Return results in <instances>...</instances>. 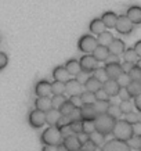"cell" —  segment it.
<instances>
[{"label":"cell","instance_id":"6da1fadb","mask_svg":"<svg viewBox=\"0 0 141 151\" xmlns=\"http://www.w3.org/2000/svg\"><path fill=\"white\" fill-rule=\"evenodd\" d=\"M115 139L123 140V142H129L130 139L134 136V130H133V124H130L127 119H116V124L112 130Z\"/></svg>","mask_w":141,"mask_h":151},{"label":"cell","instance_id":"7a4b0ae2","mask_svg":"<svg viewBox=\"0 0 141 151\" xmlns=\"http://www.w3.org/2000/svg\"><path fill=\"white\" fill-rule=\"evenodd\" d=\"M40 140L43 144H54V146H59L64 142V136L59 130L58 126H50L43 130L40 134Z\"/></svg>","mask_w":141,"mask_h":151},{"label":"cell","instance_id":"3957f363","mask_svg":"<svg viewBox=\"0 0 141 151\" xmlns=\"http://www.w3.org/2000/svg\"><path fill=\"white\" fill-rule=\"evenodd\" d=\"M94 122H96V128L98 132L104 133V134H109V133H112V130H114V126H115V124H116V119H115L112 115H109L108 112H107V114L98 115Z\"/></svg>","mask_w":141,"mask_h":151},{"label":"cell","instance_id":"277c9868","mask_svg":"<svg viewBox=\"0 0 141 151\" xmlns=\"http://www.w3.org/2000/svg\"><path fill=\"white\" fill-rule=\"evenodd\" d=\"M98 46V40H97V37H94L93 35H83L79 42H77V47H79V50L83 51L84 54L86 53H93V51L97 49Z\"/></svg>","mask_w":141,"mask_h":151},{"label":"cell","instance_id":"5b68a950","mask_svg":"<svg viewBox=\"0 0 141 151\" xmlns=\"http://www.w3.org/2000/svg\"><path fill=\"white\" fill-rule=\"evenodd\" d=\"M28 121H29V125L32 128L37 129V128H42L44 124H47V119H46V112L44 111L39 110V108H35L29 112L28 115Z\"/></svg>","mask_w":141,"mask_h":151},{"label":"cell","instance_id":"8992f818","mask_svg":"<svg viewBox=\"0 0 141 151\" xmlns=\"http://www.w3.org/2000/svg\"><path fill=\"white\" fill-rule=\"evenodd\" d=\"M80 65H82V69L83 71H87V72L93 73L98 68V60L94 57L93 53H86L84 55L80 57Z\"/></svg>","mask_w":141,"mask_h":151},{"label":"cell","instance_id":"52a82bcc","mask_svg":"<svg viewBox=\"0 0 141 151\" xmlns=\"http://www.w3.org/2000/svg\"><path fill=\"white\" fill-rule=\"evenodd\" d=\"M133 28H134V22L129 18L126 14H125V15H119L118 24H116L115 29H116L120 35H129V33H132Z\"/></svg>","mask_w":141,"mask_h":151},{"label":"cell","instance_id":"ba28073f","mask_svg":"<svg viewBox=\"0 0 141 151\" xmlns=\"http://www.w3.org/2000/svg\"><path fill=\"white\" fill-rule=\"evenodd\" d=\"M82 144H83L82 140L79 137V134H76V133H72V134L64 137V142H62V147L67 151H80Z\"/></svg>","mask_w":141,"mask_h":151},{"label":"cell","instance_id":"9c48e42d","mask_svg":"<svg viewBox=\"0 0 141 151\" xmlns=\"http://www.w3.org/2000/svg\"><path fill=\"white\" fill-rule=\"evenodd\" d=\"M130 146H129L127 142H123V140H118V139H114V140H109L101 147V151H130Z\"/></svg>","mask_w":141,"mask_h":151},{"label":"cell","instance_id":"30bf717a","mask_svg":"<svg viewBox=\"0 0 141 151\" xmlns=\"http://www.w3.org/2000/svg\"><path fill=\"white\" fill-rule=\"evenodd\" d=\"M105 69H107V73H108L109 79H118V76L123 72L122 64L118 63V61H107Z\"/></svg>","mask_w":141,"mask_h":151},{"label":"cell","instance_id":"8fae6325","mask_svg":"<svg viewBox=\"0 0 141 151\" xmlns=\"http://www.w3.org/2000/svg\"><path fill=\"white\" fill-rule=\"evenodd\" d=\"M83 83H80L77 79H69L67 82V92L65 94L71 96H77V94H82L83 93Z\"/></svg>","mask_w":141,"mask_h":151},{"label":"cell","instance_id":"7c38bea8","mask_svg":"<svg viewBox=\"0 0 141 151\" xmlns=\"http://www.w3.org/2000/svg\"><path fill=\"white\" fill-rule=\"evenodd\" d=\"M102 89L108 93L109 97L119 96V93H120V90H122V87H120V85L118 83L116 79H108L107 82L102 83Z\"/></svg>","mask_w":141,"mask_h":151},{"label":"cell","instance_id":"4fadbf2b","mask_svg":"<svg viewBox=\"0 0 141 151\" xmlns=\"http://www.w3.org/2000/svg\"><path fill=\"white\" fill-rule=\"evenodd\" d=\"M35 94L37 97L40 96H50L53 94V86H51V83L49 81H39L36 83V86H35Z\"/></svg>","mask_w":141,"mask_h":151},{"label":"cell","instance_id":"5bb4252c","mask_svg":"<svg viewBox=\"0 0 141 151\" xmlns=\"http://www.w3.org/2000/svg\"><path fill=\"white\" fill-rule=\"evenodd\" d=\"M62 116L64 115L61 114V111L57 110V108H51L50 111L46 112V119H47V124L50 126H58Z\"/></svg>","mask_w":141,"mask_h":151},{"label":"cell","instance_id":"9a60e30c","mask_svg":"<svg viewBox=\"0 0 141 151\" xmlns=\"http://www.w3.org/2000/svg\"><path fill=\"white\" fill-rule=\"evenodd\" d=\"M53 78L54 81H59V82H68L71 78V73L68 72V69L65 68V65H58L53 69Z\"/></svg>","mask_w":141,"mask_h":151},{"label":"cell","instance_id":"2e32d148","mask_svg":"<svg viewBox=\"0 0 141 151\" xmlns=\"http://www.w3.org/2000/svg\"><path fill=\"white\" fill-rule=\"evenodd\" d=\"M35 108H39V110L44 111H50L53 108V100H51L50 96H40V97H36L35 100Z\"/></svg>","mask_w":141,"mask_h":151},{"label":"cell","instance_id":"e0dca14e","mask_svg":"<svg viewBox=\"0 0 141 151\" xmlns=\"http://www.w3.org/2000/svg\"><path fill=\"white\" fill-rule=\"evenodd\" d=\"M93 54L98 60V63H107L111 55V51H109V47L108 46H102V45H98L97 49L93 51Z\"/></svg>","mask_w":141,"mask_h":151},{"label":"cell","instance_id":"ac0fdd59","mask_svg":"<svg viewBox=\"0 0 141 151\" xmlns=\"http://www.w3.org/2000/svg\"><path fill=\"white\" fill-rule=\"evenodd\" d=\"M82 116H83V121H96L98 114H97L96 108H94V104H83Z\"/></svg>","mask_w":141,"mask_h":151},{"label":"cell","instance_id":"d6986e66","mask_svg":"<svg viewBox=\"0 0 141 151\" xmlns=\"http://www.w3.org/2000/svg\"><path fill=\"white\" fill-rule=\"evenodd\" d=\"M101 18L104 21V24L107 25L108 29H112V28L116 27V24H118V18L119 15L114 11H105L102 15H101Z\"/></svg>","mask_w":141,"mask_h":151},{"label":"cell","instance_id":"ffe728a7","mask_svg":"<svg viewBox=\"0 0 141 151\" xmlns=\"http://www.w3.org/2000/svg\"><path fill=\"white\" fill-rule=\"evenodd\" d=\"M108 47H109L111 54H114V55H122L123 53H125V50H126L125 42H123L122 39H116V37H115L114 42H112Z\"/></svg>","mask_w":141,"mask_h":151},{"label":"cell","instance_id":"44dd1931","mask_svg":"<svg viewBox=\"0 0 141 151\" xmlns=\"http://www.w3.org/2000/svg\"><path fill=\"white\" fill-rule=\"evenodd\" d=\"M83 86H84V89H86V90H89V92L97 93L100 89H102V82H101V81H98L94 75H91Z\"/></svg>","mask_w":141,"mask_h":151},{"label":"cell","instance_id":"7402d4cb","mask_svg":"<svg viewBox=\"0 0 141 151\" xmlns=\"http://www.w3.org/2000/svg\"><path fill=\"white\" fill-rule=\"evenodd\" d=\"M126 15L134 22V25H140L141 24V7L140 6H132V7H129Z\"/></svg>","mask_w":141,"mask_h":151},{"label":"cell","instance_id":"603a6c76","mask_svg":"<svg viewBox=\"0 0 141 151\" xmlns=\"http://www.w3.org/2000/svg\"><path fill=\"white\" fill-rule=\"evenodd\" d=\"M107 29H108V28H107V25L104 24L102 18H94L90 22V31H91V33L100 35V33H102L104 31H107Z\"/></svg>","mask_w":141,"mask_h":151},{"label":"cell","instance_id":"cb8c5ba5","mask_svg":"<svg viewBox=\"0 0 141 151\" xmlns=\"http://www.w3.org/2000/svg\"><path fill=\"white\" fill-rule=\"evenodd\" d=\"M65 68L68 69V72L71 73V76H76L80 71H83L82 65H80V61H77V60H75V58L68 60L67 64H65Z\"/></svg>","mask_w":141,"mask_h":151},{"label":"cell","instance_id":"d4e9b609","mask_svg":"<svg viewBox=\"0 0 141 151\" xmlns=\"http://www.w3.org/2000/svg\"><path fill=\"white\" fill-rule=\"evenodd\" d=\"M123 60L125 61H129V63H133V64H137V61L140 60V55L137 54V51L134 47H130V49H126L125 53H123Z\"/></svg>","mask_w":141,"mask_h":151},{"label":"cell","instance_id":"484cf974","mask_svg":"<svg viewBox=\"0 0 141 151\" xmlns=\"http://www.w3.org/2000/svg\"><path fill=\"white\" fill-rule=\"evenodd\" d=\"M109 105H111V101L109 100H97L94 103V108H96L97 114H107L109 110Z\"/></svg>","mask_w":141,"mask_h":151},{"label":"cell","instance_id":"4316f807","mask_svg":"<svg viewBox=\"0 0 141 151\" xmlns=\"http://www.w3.org/2000/svg\"><path fill=\"white\" fill-rule=\"evenodd\" d=\"M126 89H127L129 94L132 96V99H136V97L141 93V82L140 81H132L130 85H129Z\"/></svg>","mask_w":141,"mask_h":151},{"label":"cell","instance_id":"83f0119b","mask_svg":"<svg viewBox=\"0 0 141 151\" xmlns=\"http://www.w3.org/2000/svg\"><path fill=\"white\" fill-rule=\"evenodd\" d=\"M114 35L111 32H108V31H104L102 33H100L98 35V37H97V40H98V45H102V46H109L112 42H114Z\"/></svg>","mask_w":141,"mask_h":151},{"label":"cell","instance_id":"f1b7e54d","mask_svg":"<svg viewBox=\"0 0 141 151\" xmlns=\"http://www.w3.org/2000/svg\"><path fill=\"white\" fill-rule=\"evenodd\" d=\"M105 136H107V134H104V133L98 132V130H94V132L90 134V139H91V140H93L94 143H96L98 147H102L105 143H107V142H105Z\"/></svg>","mask_w":141,"mask_h":151},{"label":"cell","instance_id":"f546056e","mask_svg":"<svg viewBox=\"0 0 141 151\" xmlns=\"http://www.w3.org/2000/svg\"><path fill=\"white\" fill-rule=\"evenodd\" d=\"M53 86V94H65L67 92V83L59 82V81H54L51 83Z\"/></svg>","mask_w":141,"mask_h":151},{"label":"cell","instance_id":"4dcf8cb0","mask_svg":"<svg viewBox=\"0 0 141 151\" xmlns=\"http://www.w3.org/2000/svg\"><path fill=\"white\" fill-rule=\"evenodd\" d=\"M51 100H53V108L59 110V108L62 107V104H64L68 99H67V94H53Z\"/></svg>","mask_w":141,"mask_h":151},{"label":"cell","instance_id":"1f68e13d","mask_svg":"<svg viewBox=\"0 0 141 151\" xmlns=\"http://www.w3.org/2000/svg\"><path fill=\"white\" fill-rule=\"evenodd\" d=\"M75 108H76V107H75L72 101L68 99V100H67L64 104H62V107L59 108V111H61V114L64 115V116H69V115L72 114V111L75 110Z\"/></svg>","mask_w":141,"mask_h":151},{"label":"cell","instance_id":"d6a6232c","mask_svg":"<svg viewBox=\"0 0 141 151\" xmlns=\"http://www.w3.org/2000/svg\"><path fill=\"white\" fill-rule=\"evenodd\" d=\"M119 107H120V110H122L123 114L126 115V114H129V112H132L133 108H134L136 105H134V103H133L132 100H120Z\"/></svg>","mask_w":141,"mask_h":151},{"label":"cell","instance_id":"836d02e7","mask_svg":"<svg viewBox=\"0 0 141 151\" xmlns=\"http://www.w3.org/2000/svg\"><path fill=\"white\" fill-rule=\"evenodd\" d=\"M118 83L120 85V87L122 89H126V87L130 85V82H132V78H130V75H129L127 72H122L120 75L118 76Z\"/></svg>","mask_w":141,"mask_h":151},{"label":"cell","instance_id":"e575fe53","mask_svg":"<svg viewBox=\"0 0 141 151\" xmlns=\"http://www.w3.org/2000/svg\"><path fill=\"white\" fill-rule=\"evenodd\" d=\"M82 100H83V104H94L97 101V97H96V93L93 92H89V90H86V92H83L82 94Z\"/></svg>","mask_w":141,"mask_h":151},{"label":"cell","instance_id":"d590c367","mask_svg":"<svg viewBox=\"0 0 141 151\" xmlns=\"http://www.w3.org/2000/svg\"><path fill=\"white\" fill-rule=\"evenodd\" d=\"M93 75L96 76L98 81H101V82L104 83V82H107L109 79V76H108V73H107V69H105V67L104 68H97L94 72H93Z\"/></svg>","mask_w":141,"mask_h":151},{"label":"cell","instance_id":"8d00e7d4","mask_svg":"<svg viewBox=\"0 0 141 151\" xmlns=\"http://www.w3.org/2000/svg\"><path fill=\"white\" fill-rule=\"evenodd\" d=\"M83 128H84V121H83V119L71 122V129H72V132L76 133V134H80V133H83Z\"/></svg>","mask_w":141,"mask_h":151},{"label":"cell","instance_id":"74e56055","mask_svg":"<svg viewBox=\"0 0 141 151\" xmlns=\"http://www.w3.org/2000/svg\"><path fill=\"white\" fill-rule=\"evenodd\" d=\"M108 114L112 115L115 119H119V118H120V115H122L123 112H122V110H120L119 104H112V103H111V105H109V110H108Z\"/></svg>","mask_w":141,"mask_h":151},{"label":"cell","instance_id":"f35d334b","mask_svg":"<svg viewBox=\"0 0 141 151\" xmlns=\"http://www.w3.org/2000/svg\"><path fill=\"white\" fill-rule=\"evenodd\" d=\"M80 150L82 151H97L98 150V146H97L91 139H89V140H86V142L82 144V148H80Z\"/></svg>","mask_w":141,"mask_h":151},{"label":"cell","instance_id":"ab89813d","mask_svg":"<svg viewBox=\"0 0 141 151\" xmlns=\"http://www.w3.org/2000/svg\"><path fill=\"white\" fill-rule=\"evenodd\" d=\"M94 130H97L96 122H94V121H84V128H83V132L87 133V134L90 136Z\"/></svg>","mask_w":141,"mask_h":151},{"label":"cell","instance_id":"60d3db41","mask_svg":"<svg viewBox=\"0 0 141 151\" xmlns=\"http://www.w3.org/2000/svg\"><path fill=\"white\" fill-rule=\"evenodd\" d=\"M129 75H130L132 81H141V68L136 64L134 67H133L132 71L129 72Z\"/></svg>","mask_w":141,"mask_h":151},{"label":"cell","instance_id":"b9f144b4","mask_svg":"<svg viewBox=\"0 0 141 151\" xmlns=\"http://www.w3.org/2000/svg\"><path fill=\"white\" fill-rule=\"evenodd\" d=\"M127 143H129V146H130V148L138 150V148H140V144H141V136H136V134H134Z\"/></svg>","mask_w":141,"mask_h":151},{"label":"cell","instance_id":"7bdbcfd3","mask_svg":"<svg viewBox=\"0 0 141 151\" xmlns=\"http://www.w3.org/2000/svg\"><path fill=\"white\" fill-rule=\"evenodd\" d=\"M90 76H91L90 72H87V71H80V72L76 75V79H77V81H79L80 83H83V85H84V83L87 82V79L90 78Z\"/></svg>","mask_w":141,"mask_h":151},{"label":"cell","instance_id":"ee69618b","mask_svg":"<svg viewBox=\"0 0 141 151\" xmlns=\"http://www.w3.org/2000/svg\"><path fill=\"white\" fill-rule=\"evenodd\" d=\"M69 100L72 101L75 107H82L83 105V100H82V96H80V94H77V96H71Z\"/></svg>","mask_w":141,"mask_h":151},{"label":"cell","instance_id":"f6af8a7d","mask_svg":"<svg viewBox=\"0 0 141 151\" xmlns=\"http://www.w3.org/2000/svg\"><path fill=\"white\" fill-rule=\"evenodd\" d=\"M96 97H97V100H109V99H111L109 94L105 92L104 89H100V90L96 93Z\"/></svg>","mask_w":141,"mask_h":151},{"label":"cell","instance_id":"bcb514c9","mask_svg":"<svg viewBox=\"0 0 141 151\" xmlns=\"http://www.w3.org/2000/svg\"><path fill=\"white\" fill-rule=\"evenodd\" d=\"M7 63H9V57H7L6 53L1 51V53H0V69H4Z\"/></svg>","mask_w":141,"mask_h":151},{"label":"cell","instance_id":"7dc6e473","mask_svg":"<svg viewBox=\"0 0 141 151\" xmlns=\"http://www.w3.org/2000/svg\"><path fill=\"white\" fill-rule=\"evenodd\" d=\"M134 65L136 64H133V63H129V61H125V63H123L122 64V69H123V72H130V71H132L133 69V67H134Z\"/></svg>","mask_w":141,"mask_h":151},{"label":"cell","instance_id":"c3c4849f","mask_svg":"<svg viewBox=\"0 0 141 151\" xmlns=\"http://www.w3.org/2000/svg\"><path fill=\"white\" fill-rule=\"evenodd\" d=\"M119 97H120V100H132V96L129 94L127 89H122L119 93Z\"/></svg>","mask_w":141,"mask_h":151},{"label":"cell","instance_id":"681fc988","mask_svg":"<svg viewBox=\"0 0 141 151\" xmlns=\"http://www.w3.org/2000/svg\"><path fill=\"white\" fill-rule=\"evenodd\" d=\"M42 151H59V147L54 146V144H43Z\"/></svg>","mask_w":141,"mask_h":151},{"label":"cell","instance_id":"f907efd6","mask_svg":"<svg viewBox=\"0 0 141 151\" xmlns=\"http://www.w3.org/2000/svg\"><path fill=\"white\" fill-rule=\"evenodd\" d=\"M133 130H134L136 136H141V121L137 124H133Z\"/></svg>","mask_w":141,"mask_h":151},{"label":"cell","instance_id":"816d5d0a","mask_svg":"<svg viewBox=\"0 0 141 151\" xmlns=\"http://www.w3.org/2000/svg\"><path fill=\"white\" fill-rule=\"evenodd\" d=\"M134 105H136V108L141 112V93L138 94V96L134 99Z\"/></svg>","mask_w":141,"mask_h":151},{"label":"cell","instance_id":"f5cc1de1","mask_svg":"<svg viewBox=\"0 0 141 151\" xmlns=\"http://www.w3.org/2000/svg\"><path fill=\"white\" fill-rule=\"evenodd\" d=\"M134 49H136V51H137V54L140 55V58H141V40H138L134 45Z\"/></svg>","mask_w":141,"mask_h":151},{"label":"cell","instance_id":"db71d44e","mask_svg":"<svg viewBox=\"0 0 141 151\" xmlns=\"http://www.w3.org/2000/svg\"><path fill=\"white\" fill-rule=\"evenodd\" d=\"M137 65H138V67H140V68H141V58L138 60V61H137Z\"/></svg>","mask_w":141,"mask_h":151},{"label":"cell","instance_id":"11a10c76","mask_svg":"<svg viewBox=\"0 0 141 151\" xmlns=\"http://www.w3.org/2000/svg\"><path fill=\"white\" fill-rule=\"evenodd\" d=\"M138 151H141V144H140V148H138Z\"/></svg>","mask_w":141,"mask_h":151},{"label":"cell","instance_id":"9f6ffc18","mask_svg":"<svg viewBox=\"0 0 141 151\" xmlns=\"http://www.w3.org/2000/svg\"><path fill=\"white\" fill-rule=\"evenodd\" d=\"M140 82H141V81H140Z\"/></svg>","mask_w":141,"mask_h":151}]
</instances>
